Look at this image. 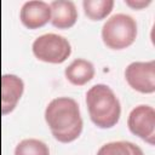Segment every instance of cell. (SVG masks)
<instances>
[{
  "label": "cell",
  "mask_w": 155,
  "mask_h": 155,
  "mask_svg": "<svg viewBox=\"0 0 155 155\" xmlns=\"http://www.w3.org/2000/svg\"><path fill=\"white\" fill-rule=\"evenodd\" d=\"M45 121L53 138L61 143H70L82 132L80 107L70 97L53 98L45 109Z\"/></svg>",
  "instance_id": "1"
},
{
  "label": "cell",
  "mask_w": 155,
  "mask_h": 155,
  "mask_svg": "<svg viewBox=\"0 0 155 155\" xmlns=\"http://www.w3.org/2000/svg\"><path fill=\"white\" fill-rule=\"evenodd\" d=\"M86 105L91 121L99 128H111L120 120V102L105 84L93 85L86 92Z\"/></svg>",
  "instance_id": "2"
},
{
  "label": "cell",
  "mask_w": 155,
  "mask_h": 155,
  "mask_svg": "<svg viewBox=\"0 0 155 155\" xmlns=\"http://www.w3.org/2000/svg\"><path fill=\"white\" fill-rule=\"evenodd\" d=\"M138 28L132 16L115 13L102 27V40L111 50H124L131 46L137 38Z\"/></svg>",
  "instance_id": "3"
},
{
  "label": "cell",
  "mask_w": 155,
  "mask_h": 155,
  "mask_svg": "<svg viewBox=\"0 0 155 155\" xmlns=\"http://www.w3.org/2000/svg\"><path fill=\"white\" fill-rule=\"evenodd\" d=\"M34 56L46 63L59 64L71 54V46L68 39L54 33H46L38 36L31 45Z\"/></svg>",
  "instance_id": "4"
},
{
  "label": "cell",
  "mask_w": 155,
  "mask_h": 155,
  "mask_svg": "<svg viewBox=\"0 0 155 155\" xmlns=\"http://www.w3.org/2000/svg\"><path fill=\"white\" fill-rule=\"evenodd\" d=\"M128 130L150 145L155 144V110L148 104L134 107L127 119Z\"/></svg>",
  "instance_id": "5"
},
{
  "label": "cell",
  "mask_w": 155,
  "mask_h": 155,
  "mask_svg": "<svg viewBox=\"0 0 155 155\" xmlns=\"http://www.w3.org/2000/svg\"><path fill=\"white\" fill-rule=\"evenodd\" d=\"M125 79L130 87L140 93L155 92V61L130 63L125 69Z\"/></svg>",
  "instance_id": "6"
},
{
  "label": "cell",
  "mask_w": 155,
  "mask_h": 155,
  "mask_svg": "<svg viewBox=\"0 0 155 155\" xmlns=\"http://www.w3.org/2000/svg\"><path fill=\"white\" fill-rule=\"evenodd\" d=\"M19 19L28 29H38L51 21L50 4L42 0L25 1L19 11Z\"/></svg>",
  "instance_id": "7"
},
{
  "label": "cell",
  "mask_w": 155,
  "mask_h": 155,
  "mask_svg": "<svg viewBox=\"0 0 155 155\" xmlns=\"http://www.w3.org/2000/svg\"><path fill=\"white\" fill-rule=\"evenodd\" d=\"M24 92L23 80L15 74H4L1 78V113L10 114L17 107Z\"/></svg>",
  "instance_id": "8"
},
{
  "label": "cell",
  "mask_w": 155,
  "mask_h": 155,
  "mask_svg": "<svg viewBox=\"0 0 155 155\" xmlns=\"http://www.w3.org/2000/svg\"><path fill=\"white\" fill-rule=\"evenodd\" d=\"M51 23L58 29L73 27L78 19V10L71 0H53L50 4Z\"/></svg>",
  "instance_id": "9"
},
{
  "label": "cell",
  "mask_w": 155,
  "mask_h": 155,
  "mask_svg": "<svg viewBox=\"0 0 155 155\" xmlns=\"http://www.w3.org/2000/svg\"><path fill=\"white\" fill-rule=\"evenodd\" d=\"M64 75L71 85L82 86L93 79L94 67L87 59L76 58L64 69Z\"/></svg>",
  "instance_id": "10"
},
{
  "label": "cell",
  "mask_w": 155,
  "mask_h": 155,
  "mask_svg": "<svg viewBox=\"0 0 155 155\" xmlns=\"http://www.w3.org/2000/svg\"><path fill=\"white\" fill-rule=\"evenodd\" d=\"M96 155H144L140 147L128 140H114L103 144Z\"/></svg>",
  "instance_id": "11"
},
{
  "label": "cell",
  "mask_w": 155,
  "mask_h": 155,
  "mask_svg": "<svg viewBox=\"0 0 155 155\" xmlns=\"http://www.w3.org/2000/svg\"><path fill=\"white\" fill-rule=\"evenodd\" d=\"M82 7L85 15L92 21L104 19L108 15H110L114 1L113 0H84Z\"/></svg>",
  "instance_id": "12"
},
{
  "label": "cell",
  "mask_w": 155,
  "mask_h": 155,
  "mask_svg": "<svg viewBox=\"0 0 155 155\" xmlns=\"http://www.w3.org/2000/svg\"><path fill=\"white\" fill-rule=\"evenodd\" d=\"M15 155H50V149L40 139L25 138L16 145Z\"/></svg>",
  "instance_id": "13"
},
{
  "label": "cell",
  "mask_w": 155,
  "mask_h": 155,
  "mask_svg": "<svg viewBox=\"0 0 155 155\" xmlns=\"http://www.w3.org/2000/svg\"><path fill=\"white\" fill-rule=\"evenodd\" d=\"M151 1L150 0H125V4L132 8H136V10H140L145 6H148Z\"/></svg>",
  "instance_id": "14"
}]
</instances>
